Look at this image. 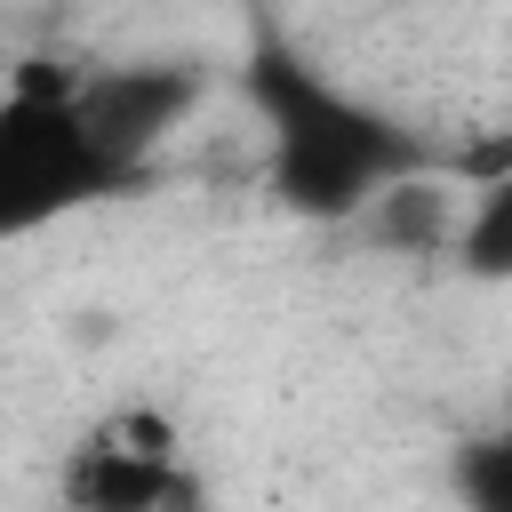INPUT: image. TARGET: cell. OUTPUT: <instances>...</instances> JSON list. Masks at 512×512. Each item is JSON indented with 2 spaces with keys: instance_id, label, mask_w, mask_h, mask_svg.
<instances>
[{
  "instance_id": "cell-3",
  "label": "cell",
  "mask_w": 512,
  "mask_h": 512,
  "mask_svg": "<svg viewBox=\"0 0 512 512\" xmlns=\"http://www.w3.org/2000/svg\"><path fill=\"white\" fill-rule=\"evenodd\" d=\"M448 232H456V192L448 184H392L376 200V240L384 248L432 256V248H448Z\"/></svg>"
},
{
  "instance_id": "cell-2",
  "label": "cell",
  "mask_w": 512,
  "mask_h": 512,
  "mask_svg": "<svg viewBox=\"0 0 512 512\" xmlns=\"http://www.w3.org/2000/svg\"><path fill=\"white\" fill-rule=\"evenodd\" d=\"M96 184V160L72 128V104L0 96V224H32Z\"/></svg>"
},
{
  "instance_id": "cell-1",
  "label": "cell",
  "mask_w": 512,
  "mask_h": 512,
  "mask_svg": "<svg viewBox=\"0 0 512 512\" xmlns=\"http://www.w3.org/2000/svg\"><path fill=\"white\" fill-rule=\"evenodd\" d=\"M176 480H184V432H176V416L152 408V400H128V408H104L72 440L56 504L64 512H168Z\"/></svg>"
}]
</instances>
